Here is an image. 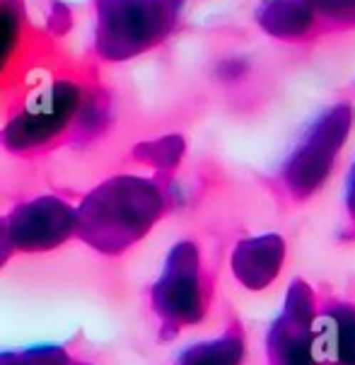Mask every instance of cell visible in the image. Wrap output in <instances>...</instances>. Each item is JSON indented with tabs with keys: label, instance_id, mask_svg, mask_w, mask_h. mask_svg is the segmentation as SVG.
Listing matches in <instances>:
<instances>
[{
	"label": "cell",
	"instance_id": "6da1fadb",
	"mask_svg": "<svg viewBox=\"0 0 355 365\" xmlns=\"http://www.w3.org/2000/svg\"><path fill=\"white\" fill-rule=\"evenodd\" d=\"M162 213L165 196L158 184L140 177H116L76 208V235L104 255H121L150 232Z\"/></svg>",
	"mask_w": 355,
	"mask_h": 365
},
{
	"label": "cell",
	"instance_id": "7a4b0ae2",
	"mask_svg": "<svg viewBox=\"0 0 355 365\" xmlns=\"http://www.w3.org/2000/svg\"><path fill=\"white\" fill-rule=\"evenodd\" d=\"M210 302L213 281L203 266L201 250L191 240L174 245L150 290V305L160 319L162 336H174L201 324L210 312Z\"/></svg>",
	"mask_w": 355,
	"mask_h": 365
},
{
	"label": "cell",
	"instance_id": "3957f363",
	"mask_svg": "<svg viewBox=\"0 0 355 365\" xmlns=\"http://www.w3.org/2000/svg\"><path fill=\"white\" fill-rule=\"evenodd\" d=\"M83 102V88L71 80H46L43 85H36L22 109L5 126V145L10 150L24 153L53 143L78 121Z\"/></svg>",
	"mask_w": 355,
	"mask_h": 365
},
{
	"label": "cell",
	"instance_id": "277c9868",
	"mask_svg": "<svg viewBox=\"0 0 355 365\" xmlns=\"http://www.w3.org/2000/svg\"><path fill=\"white\" fill-rule=\"evenodd\" d=\"M317 307V288L304 278H295L266 336V365H324L312 341Z\"/></svg>",
	"mask_w": 355,
	"mask_h": 365
},
{
	"label": "cell",
	"instance_id": "5b68a950",
	"mask_svg": "<svg viewBox=\"0 0 355 365\" xmlns=\"http://www.w3.org/2000/svg\"><path fill=\"white\" fill-rule=\"evenodd\" d=\"M351 128L348 109H336L317 123L283 167V184L292 199H307L326 182Z\"/></svg>",
	"mask_w": 355,
	"mask_h": 365
},
{
	"label": "cell",
	"instance_id": "8992f818",
	"mask_svg": "<svg viewBox=\"0 0 355 365\" xmlns=\"http://www.w3.org/2000/svg\"><path fill=\"white\" fill-rule=\"evenodd\" d=\"M162 12L155 0H102L97 10V51L126 58L160 39Z\"/></svg>",
	"mask_w": 355,
	"mask_h": 365
},
{
	"label": "cell",
	"instance_id": "52a82bcc",
	"mask_svg": "<svg viewBox=\"0 0 355 365\" xmlns=\"http://www.w3.org/2000/svg\"><path fill=\"white\" fill-rule=\"evenodd\" d=\"M8 232L12 250L46 252L63 245L78 230L76 208L56 196H41L15 208L10 215Z\"/></svg>",
	"mask_w": 355,
	"mask_h": 365
},
{
	"label": "cell",
	"instance_id": "ba28073f",
	"mask_svg": "<svg viewBox=\"0 0 355 365\" xmlns=\"http://www.w3.org/2000/svg\"><path fill=\"white\" fill-rule=\"evenodd\" d=\"M312 341L324 365H355V302L319 295Z\"/></svg>",
	"mask_w": 355,
	"mask_h": 365
},
{
	"label": "cell",
	"instance_id": "9c48e42d",
	"mask_svg": "<svg viewBox=\"0 0 355 365\" xmlns=\"http://www.w3.org/2000/svg\"><path fill=\"white\" fill-rule=\"evenodd\" d=\"M285 240L280 235H257L237 242L230 269L242 288L261 293L278 281L280 271L285 266Z\"/></svg>",
	"mask_w": 355,
	"mask_h": 365
},
{
	"label": "cell",
	"instance_id": "30bf717a",
	"mask_svg": "<svg viewBox=\"0 0 355 365\" xmlns=\"http://www.w3.org/2000/svg\"><path fill=\"white\" fill-rule=\"evenodd\" d=\"M249 354L247 327L232 317L217 336L198 341L177 358V365H245Z\"/></svg>",
	"mask_w": 355,
	"mask_h": 365
},
{
	"label": "cell",
	"instance_id": "8fae6325",
	"mask_svg": "<svg viewBox=\"0 0 355 365\" xmlns=\"http://www.w3.org/2000/svg\"><path fill=\"white\" fill-rule=\"evenodd\" d=\"M22 41V15L10 0H0V76L10 68Z\"/></svg>",
	"mask_w": 355,
	"mask_h": 365
},
{
	"label": "cell",
	"instance_id": "7c38bea8",
	"mask_svg": "<svg viewBox=\"0 0 355 365\" xmlns=\"http://www.w3.org/2000/svg\"><path fill=\"white\" fill-rule=\"evenodd\" d=\"M0 365H71V358L61 346H36L27 351L0 354Z\"/></svg>",
	"mask_w": 355,
	"mask_h": 365
},
{
	"label": "cell",
	"instance_id": "4fadbf2b",
	"mask_svg": "<svg viewBox=\"0 0 355 365\" xmlns=\"http://www.w3.org/2000/svg\"><path fill=\"white\" fill-rule=\"evenodd\" d=\"M12 255V242H10V232H8V222L0 218V266L8 264V259Z\"/></svg>",
	"mask_w": 355,
	"mask_h": 365
},
{
	"label": "cell",
	"instance_id": "5bb4252c",
	"mask_svg": "<svg viewBox=\"0 0 355 365\" xmlns=\"http://www.w3.org/2000/svg\"><path fill=\"white\" fill-rule=\"evenodd\" d=\"M346 203H348V215H351V225L355 235V167L348 177V191H346Z\"/></svg>",
	"mask_w": 355,
	"mask_h": 365
}]
</instances>
